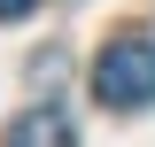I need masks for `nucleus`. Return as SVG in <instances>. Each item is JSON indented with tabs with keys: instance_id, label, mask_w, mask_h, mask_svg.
<instances>
[{
	"instance_id": "1",
	"label": "nucleus",
	"mask_w": 155,
	"mask_h": 147,
	"mask_svg": "<svg viewBox=\"0 0 155 147\" xmlns=\"http://www.w3.org/2000/svg\"><path fill=\"white\" fill-rule=\"evenodd\" d=\"M93 101L116 109V116L155 109V39L147 31H124V39H109L93 54Z\"/></svg>"
},
{
	"instance_id": "2",
	"label": "nucleus",
	"mask_w": 155,
	"mask_h": 147,
	"mask_svg": "<svg viewBox=\"0 0 155 147\" xmlns=\"http://www.w3.org/2000/svg\"><path fill=\"white\" fill-rule=\"evenodd\" d=\"M8 147H78V124H70L62 109H47V101H39V109H23V116H16Z\"/></svg>"
},
{
	"instance_id": "3",
	"label": "nucleus",
	"mask_w": 155,
	"mask_h": 147,
	"mask_svg": "<svg viewBox=\"0 0 155 147\" xmlns=\"http://www.w3.org/2000/svg\"><path fill=\"white\" fill-rule=\"evenodd\" d=\"M31 8H39V0H0V23H23Z\"/></svg>"
}]
</instances>
